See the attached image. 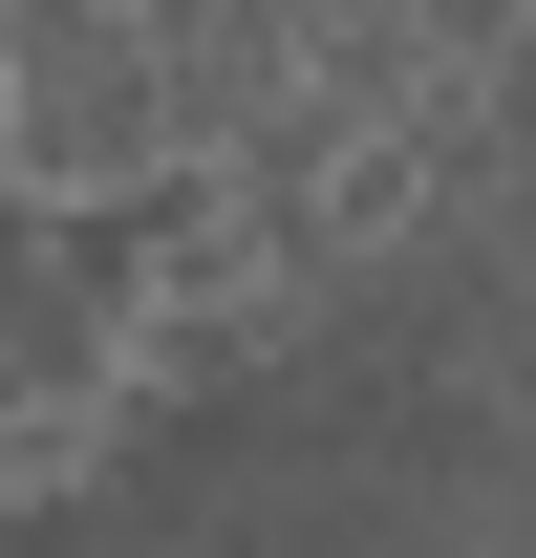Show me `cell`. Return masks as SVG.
I'll use <instances>...</instances> for the list:
<instances>
[{
	"label": "cell",
	"mask_w": 536,
	"mask_h": 558,
	"mask_svg": "<svg viewBox=\"0 0 536 558\" xmlns=\"http://www.w3.org/2000/svg\"><path fill=\"white\" fill-rule=\"evenodd\" d=\"M0 194H22V108H0Z\"/></svg>",
	"instance_id": "cell-2"
},
{
	"label": "cell",
	"mask_w": 536,
	"mask_h": 558,
	"mask_svg": "<svg viewBox=\"0 0 536 558\" xmlns=\"http://www.w3.org/2000/svg\"><path fill=\"white\" fill-rule=\"evenodd\" d=\"M0 108H22V194H194L215 150H258L279 22L258 0H0Z\"/></svg>",
	"instance_id": "cell-1"
}]
</instances>
